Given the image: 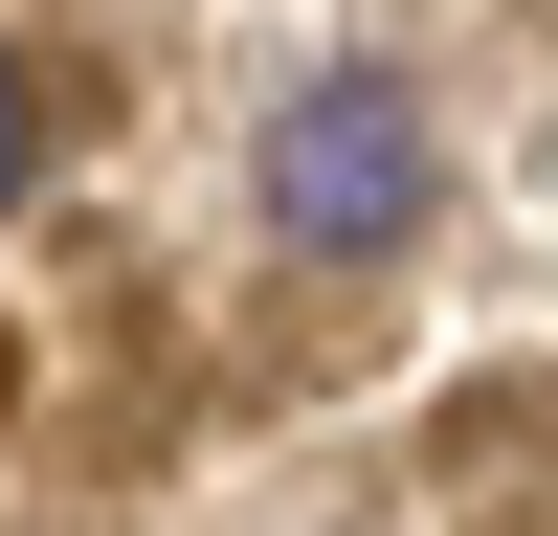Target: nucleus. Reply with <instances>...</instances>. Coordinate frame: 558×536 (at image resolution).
<instances>
[{
	"label": "nucleus",
	"mask_w": 558,
	"mask_h": 536,
	"mask_svg": "<svg viewBox=\"0 0 558 536\" xmlns=\"http://www.w3.org/2000/svg\"><path fill=\"white\" fill-rule=\"evenodd\" d=\"M246 202H268V246H313V268H380V246H425V202H447V157H425V89H402V68H313L291 112L246 134Z\"/></svg>",
	"instance_id": "1"
},
{
	"label": "nucleus",
	"mask_w": 558,
	"mask_h": 536,
	"mask_svg": "<svg viewBox=\"0 0 558 536\" xmlns=\"http://www.w3.org/2000/svg\"><path fill=\"white\" fill-rule=\"evenodd\" d=\"M23 179H45V89L0 68V202H23Z\"/></svg>",
	"instance_id": "2"
}]
</instances>
